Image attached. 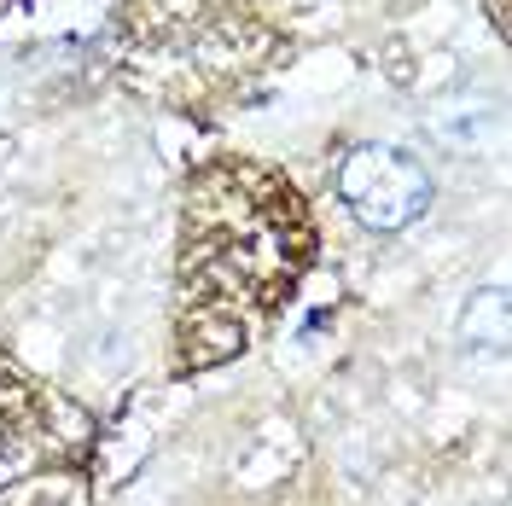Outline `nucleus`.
Returning a JSON list of instances; mask_svg holds the SVG:
<instances>
[{
	"mask_svg": "<svg viewBox=\"0 0 512 506\" xmlns=\"http://www.w3.org/2000/svg\"><path fill=\"white\" fill-rule=\"evenodd\" d=\"M338 198L355 216V227H367V233H408L437 204V181H431L425 158H414L408 146L361 140L338 163Z\"/></svg>",
	"mask_w": 512,
	"mask_h": 506,
	"instance_id": "obj_1",
	"label": "nucleus"
},
{
	"mask_svg": "<svg viewBox=\"0 0 512 506\" xmlns=\"http://www.w3.org/2000/svg\"><path fill=\"white\" fill-rule=\"evenodd\" d=\"M466 344H489V349H507V291L501 285H483L466 297Z\"/></svg>",
	"mask_w": 512,
	"mask_h": 506,
	"instance_id": "obj_2",
	"label": "nucleus"
},
{
	"mask_svg": "<svg viewBox=\"0 0 512 506\" xmlns=\"http://www.w3.org/2000/svg\"><path fill=\"white\" fill-rule=\"evenodd\" d=\"M489 6H495V30L507 35V0H489Z\"/></svg>",
	"mask_w": 512,
	"mask_h": 506,
	"instance_id": "obj_3",
	"label": "nucleus"
}]
</instances>
